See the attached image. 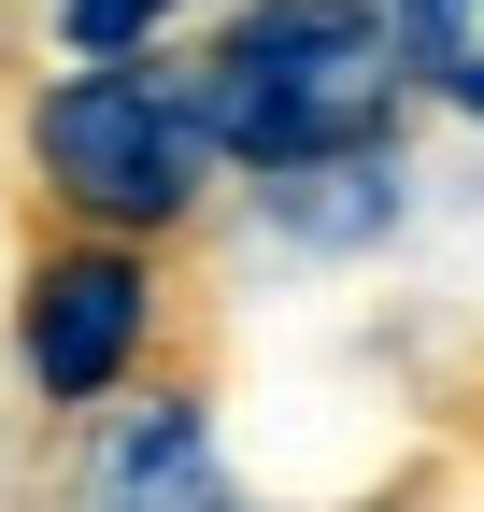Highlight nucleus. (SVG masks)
<instances>
[{
  "instance_id": "nucleus-2",
  "label": "nucleus",
  "mask_w": 484,
  "mask_h": 512,
  "mask_svg": "<svg viewBox=\"0 0 484 512\" xmlns=\"http://www.w3.org/2000/svg\"><path fill=\"white\" fill-rule=\"evenodd\" d=\"M15 185L43 228H86V242H186L214 214V128L186 100V72H157V57H114V72H29L15 100Z\"/></svg>"
},
{
  "instance_id": "nucleus-5",
  "label": "nucleus",
  "mask_w": 484,
  "mask_h": 512,
  "mask_svg": "<svg viewBox=\"0 0 484 512\" xmlns=\"http://www.w3.org/2000/svg\"><path fill=\"white\" fill-rule=\"evenodd\" d=\"M399 214H413V171H399V143H371V157H328V171H285V185H257V228H271L285 256H371Z\"/></svg>"
},
{
  "instance_id": "nucleus-1",
  "label": "nucleus",
  "mask_w": 484,
  "mask_h": 512,
  "mask_svg": "<svg viewBox=\"0 0 484 512\" xmlns=\"http://www.w3.org/2000/svg\"><path fill=\"white\" fill-rule=\"evenodd\" d=\"M186 100L242 185H285V171L399 143L413 86H399L385 0H228V29L186 57Z\"/></svg>"
},
{
  "instance_id": "nucleus-6",
  "label": "nucleus",
  "mask_w": 484,
  "mask_h": 512,
  "mask_svg": "<svg viewBox=\"0 0 484 512\" xmlns=\"http://www.w3.org/2000/svg\"><path fill=\"white\" fill-rule=\"evenodd\" d=\"M385 43H399L413 100H442L456 128H484V0H385Z\"/></svg>"
},
{
  "instance_id": "nucleus-4",
  "label": "nucleus",
  "mask_w": 484,
  "mask_h": 512,
  "mask_svg": "<svg viewBox=\"0 0 484 512\" xmlns=\"http://www.w3.org/2000/svg\"><path fill=\"white\" fill-rule=\"evenodd\" d=\"M29 512H257L228 470V427H214V384L200 370H157L143 399H114L86 427L43 441V484Z\"/></svg>"
},
{
  "instance_id": "nucleus-3",
  "label": "nucleus",
  "mask_w": 484,
  "mask_h": 512,
  "mask_svg": "<svg viewBox=\"0 0 484 512\" xmlns=\"http://www.w3.org/2000/svg\"><path fill=\"white\" fill-rule=\"evenodd\" d=\"M186 328V285H171L157 242H86V228H29L15 299H0V356H15V413L57 441L114 399H143L171 370Z\"/></svg>"
},
{
  "instance_id": "nucleus-7",
  "label": "nucleus",
  "mask_w": 484,
  "mask_h": 512,
  "mask_svg": "<svg viewBox=\"0 0 484 512\" xmlns=\"http://www.w3.org/2000/svg\"><path fill=\"white\" fill-rule=\"evenodd\" d=\"M200 0H43L57 72H114V57H157V29H186Z\"/></svg>"
}]
</instances>
